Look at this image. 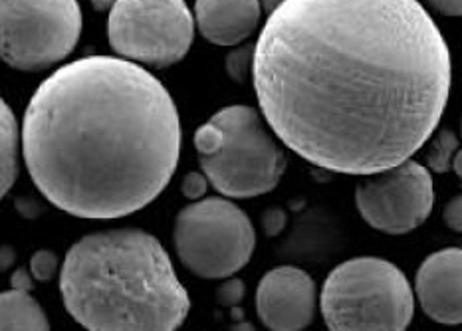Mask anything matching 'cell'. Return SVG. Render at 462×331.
Listing matches in <instances>:
<instances>
[{"mask_svg":"<svg viewBox=\"0 0 462 331\" xmlns=\"http://www.w3.org/2000/svg\"><path fill=\"white\" fill-rule=\"evenodd\" d=\"M256 233L248 215L223 197L200 198L179 210L173 248L190 274L225 280L253 258Z\"/></svg>","mask_w":462,"mask_h":331,"instance_id":"8992f818","label":"cell"},{"mask_svg":"<svg viewBox=\"0 0 462 331\" xmlns=\"http://www.w3.org/2000/svg\"><path fill=\"white\" fill-rule=\"evenodd\" d=\"M282 3H286V0H260V5H263V10H266L268 14L274 13V10Z\"/></svg>","mask_w":462,"mask_h":331,"instance_id":"4316f807","label":"cell"},{"mask_svg":"<svg viewBox=\"0 0 462 331\" xmlns=\"http://www.w3.org/2000/svg\"><path fill=\"white\" fill-rule=\"evenodd\" d=\"M30 179L78 218H122L173 179L180 122L173 97L127 58L86 56L50 74L23 119Z\"/></svg>","mask_w":462,"mask_h":331,"instance_id":"7a4b0ae2","label":"cell"},{"mask_svg":"<svg viewBox=\"0 0 462 331\" xmlns=\"http://www.w3.org/2000/svg\"><path fill=\"white\" fill-rule=\"evenodd\" d=\"M0 48L5 64L42 72L74 52L82 36L78 0H0Z\"/></svg>","mask_w":462,"mask_h":331,"instance_id":"52a82bcc","label":"cell"},{"mask_svg":"<svg viewBox=\"0 0 462 331\" xmlns=\"http://www.w3.org/2000/svg\"><path fill=\"white\" fill-rule=\"evenodd\" d=\"M254 64V48L253 46H235L233 52H228L225 60V68L228 78L236 84H245L253 76Z\"/></svg>","mask_w":462,"mask_h":331,"instance_id":"2e32d148","label":"cell"},{"mask_svg":"<svg viewBox=\"0 0 462 331\" xmlns=\"http://www.w3.org/2000/svg\"><path fill=\"white\" fill-rule=\"evenodd\" d=\"M0 329H50V322L30 292L10 288L0 296Z\"/></svg>","mask_w":462,"mask_h":331,"instance_id":"4fadbf2b","label":"cell"},{"mask_svg":"<svg viewBox=\"0 0 462 331\" xmlns=\"http://www.w3.org/2000/svg\"><path fill=\"white\" fill-rule=\"evenodd\" d=\"M23 147V132H20L13 109L3 102L0 112V183H3V197L8 195L18 179V157Z\"/></svg>","mask_w":462,"mask_h":331,"instance_id":"5bb4252c","label":"cell"},{"mask_svg":"<svg viewBox=\"0 0 462 331\" xmlns=\"http://www.w3.org/2000/svg\"><path fill=\"white\" fill-rule=\"evenodd\" d=\"M453 170H455V175L458 177L460 185H462V149H458L457 155H455V161H453Z\"/></svg>","mask_w":462,"mask_h":331,"instance_id":"83f0119b","label":"cell"},{"mask_svg":"<svg viewBox=\"0 0 462 331\" xmlns=\"http://www.w3.org/2000/svg\"><path fill=\"white\" fill-rule=\"evenodd\" d=\"M286 226V213L282 208H270L263 216V228L268 236H276Z\"/></svg>","mask_w":462,"mask_h":331,"instance_id":"44dd1931","label":"cell"},{"mask_svg":"<svg viewBox=\"0 0 462 331\" xmlns=\"http://www.w3.org/2000/svg\"><path fill=\"white\" fill-rule=\"evenodd\" d=\"M210 122L220 142L199 165L208 183L228 198H253L274 190L286 170V155L264 127L263 115L250 106H228Z\"/></svg>","mask_w":462,"mask_h":331,"instance_id":"5b68a950","label":"cell"},{"mask_svg":"<svg viewBox=\"0 0 462 331\" xmlns=\"http://www.w3.org/2000/svg\"><path fill=\"white\" fill-rule=\"evenodd\" d=\"M207 185H208L207 175L199 173V170H193V173H189L183 179V183H180V193H183V197L189 200H200L207 193Z\"/></svg>","mask_w":462,"mask_h":331,"instance_id":"d6986e66","label":"cell"},{"mask_svg":"<svg viewBox=\"0 0 462 331\" xmlns=\"http://www.w3.org/2000/svg\"><path fill=\"white\" fill-rule=\"evenodd\" d=\"M16 208L26 218H36L40 215V205L34 198H16Z\"/></svg>","mask_w":462,"mask_h":331,"instance_id":"cb8c5ba5","label":"cell"},{"mask_svg":"<svg viewBox=\"0 0 462 331\" xmlns=\"http://www.w3.org/2000/svg\"><path fill=\"white\" fill-rule=\"evenodd\" d=\"M443 223L453 230V233H462V195H455L445 205Z\"/></svg>","mask_w":462,"mask_h":331,"instance_id":"ffe728a7","label":"cell"},{"mask_svg":"<svg viewBox=\"0 0 462 331\" xmlns=\"http://www.w3.org/2000/svg\"><path fill=\"white\" fill-rule=\"evenodd\" d=\"M450 84L448 44L420 0H286L254 44L266 124L331 173L364 177L413 157Z\"/></svg>","mask_w":462,"mask_h":331,"instance_id":"6da1fadb","label":"cell"},{"mask_svg":"<svg viewBox=\"0 0 462 331\" xmlns=\"http://www.w3.org/2000/svg\"><path fill=\"white\" fill-rule=\"evenodd\" d=\"M420 3L443 16H462V0H420Z\"/></svg>","mask_w":462,"mask_h":331,"instance_id":"7402d4cb","label":"cell"},{"mask_svg":"<svg viewBox=\"0 0 462 331\" xmlns=\"http://www.w3.org/2000/svg\"><path fill=\"white\" fill-rule=\"evenodd\" d=\"M316 308V282L296 266L270 270L256 288V314L273 331L306 329L314 322Z\"/></svg>","mask_w":462,"mask_h":331,"instance_id":"30bf717a","label":"cell"},{"mask_svg":"<svg viewBox=\"0 0 462 331\" xmlns=\"http://www.w3.org/2000/svg\"><path fill=\"white\" fill-rule=\"evenodd\" d=\"M195 26L185 0H116L107 16V40L117 56L163 69L189 54Z\"/></svg>","mask_w":462,"mask_h":331,"instance_id":"ba28073f","label":"cell"},{"mask_svg":"<svg viewBox=\"0 0 462 331\" xmlns=\"http://www.w3.org/2000/svg\"><path fill=\"white\" fill-rule=\"evenodd\" d=\"M415 296L433 322L462 324V248H445L425 258L415 276Z\"/></svg>","mask_w":462,"mask_h":331,"instance_id":"8fae6325","label":"cell"},{"mask_svg":"<svg viewBox=\"0 0 462 331\" xmlns=\"http://www.w3.org/2000/svg\"><path fill=\"white\" fill-rule=\"evenodd\" d=\"M116 5V0H92V6L96 13H107V10H112Z\"/></svg>","mask_w":462,"mask_h":331,"instance_id":"484cf974","label":"cell"},{"mask_svg":"<svg viewBox=\"0 0 462 331\" xmlns=\"http://www.w3.org/2000/svg\"><path fill=\"white\" fill-rule=\"evenodd\" d=\"M356 207L361 218L379 233H413L435 207L429 167L407 159L391 169L364 175L356 187Z\"/></svg>","mask_w":462,"mask_h":331,"instance_id":"9c48e42d","label":"cell"},{"mask_svg":"<svg viewBox=\"0 0 462 331\" xmlns=\"http://www.w3.org/2000/svg\"><path fill=\"white\" fill-rule=\"evenodd\" d=\"M458 152V137L450 129H440V132L430 135V142L425 152V165L433 173H448L453 169L455 155Z\"/></svg>","mask_w":462,"mask_h":331,"instance_id":"9a60e30c","label":"cell"},{"mask_svg":"<svg viewBox=\"0 0 462 331\" xmlns=\"http://www.w3.org/2000/svg\"><path fill=\"white\" fill-rule=\"evenodd\" d=\"M245 294H246V286L243 280L230 276V278H225V282L218 286L217 302L225 308H236L245 299Z\"/></svg>","mask_w":462,"mask_h":331,"instance_id":"ac0fdd59","label":"cell"},{"mask_svg":"<svg viewBox=\"0 0 462 331\" xmlns=\"http://www.w3.org/2000/svg\"><path fill=\"white\" fill-rule=\"evenodd\" d=\"M60 260L52 250H38L30 258V272H32L36 282H50L58 272Z\"/></svg>","mask_w":462,"mask_h":331,"instance_id":"e0dca14e","label":"cell"},{"mask_svg":"<svg viewBox=\"0 0 462 331\" xmlns=\"http://www.w3.org/2000/svg\"><path fill=\"white\" fill-rule=\"evenodd\" d=\"M60 294L66 312L89 331H173L190 312L167 250L142 228L78 240L60 270Z\"/></svg>","mask_w":462,"mask_h":331,"instance_id":"3957f363","label":"cell"},{"mask_svg":"<svg viewBox=\"0 0 462 331\" xmlns=\"http://www.w3.org/2000/svg\"><path fill=\"white\" fill-rule=\"evenodd\" d=\"M460 137H462V115H460Z\"/></svg>","mask_w":462,"mask_h":331,"instance_id":"f1b7e54d","label":"cell"},{"mask_svg":"<svg viewBox=\"0 0 462 331\" xmlns=\"http://www.w3.org/2000/svg\"><path fill=\"white\" fill-rule=\"evenodd\" d=\"M14 260H16V253H14V248L13 246H3V272H6V270H10V266L14 264Z\"/></svg>","mask_w":462,"mask_h":331,"instance_id":"d4e9b609","label":"cell"},{"mask_svg":"<svg viewBox=\"0 0 462 331\" xmlns=\"http://www.w3.org/2000/svg\"><path fill=\"white\" fill-rule=\"evenodd\" d=\"M260 16V0H195L199 32L215 46L243 44L253 36Z\"/></svg>","mask_w":462,"mask_h":331,"instance_id":"7c38bea8","label":"cell"},{"mask_svg":"<svg viewBox=\"0 0 462 331\" xmlns=\"http://www.w3.org/2000/svg\"><path fill=\"white\" fill-rule=\"evenodd\" d=\"M10 288H16V290H24V292H32L34 290V276L32 272L28 274L26 268H18L10 276Z\"/></svg>","mask_w":462,"mask_h":331,"instance_id":"603a6c76","label":"cell"},{"mask_svg":"<svg viewBox=\"0 0 462 331\" xmlns=\"http://www.w3.org/2000/svg\"><path fill=\"white\" fill-rule=\"evenodd\" d=\"M415 298L393 262L361 256L328 274L319 309L331 331H403L413 322Z\"/></svg>","mask_w":462,"mask_h":331,"instance_id":"277c9868","label":"cell"}]
</instances>
